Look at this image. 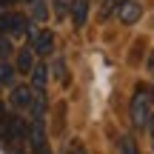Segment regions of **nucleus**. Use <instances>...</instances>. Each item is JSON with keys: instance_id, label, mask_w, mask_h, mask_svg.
Returning a JSON list of instances; mask_svg holds the SVG:
<instances>
[{"instance_id": "12", "label": "nucleus", "mask_w": 154, "mask_h": 154, "mask_svg": "<svg viewBox=\"0 0 154 154\" xmlns=\"http://www.w3.org/2000/svg\"><path fill=\"white\" fill-rule=\"evenodd\" d=\"M120 154H140L137 151V143H134L131 137H123L120 140Z\"/></svg>"}, {"instance_id": "10", "label": "nucleus", "mask_w": 154, "mask_h": 154, "mask_svg": "<svg viewBox=\"0 0 154 154\" xmlns=\"http://www.w3.org/2000/svg\"><path fill=\"white\" fill-rule=\"evenodd\" d=\"M0 86H14V69L9 63H0Z\"/></svg>"}, {"instance_id": "3", "label": "nucleus", "mask_w": 154, "mask_h": 154, "mask_svg": "<svg viewBox=\"0 0 154 154\" xmlns=\"http://www.w3.org/2000/svg\"><path fill=\"white\" fill-rule=\"evenodd\" d=\"M29 46H32L34 54H51L54 51V37H51V32H46V29H34V32H29Z\"/></svg>"}, {"instance_id": "15", "label": "nucleus", "mask_w": 154, "mask_h": 154, "mask_svg": "<svg viewBox=\"0 0 154 154\" xmlns=\"http://www.w3.org/2000/svg\"><path fill=\"white\" fill-rule=\"evenodd\" d=\"M149 128H151V143H154V117H151V123H149Z\"/></svg>"}, {"instance_id": "2", "label": "nucleus", "mask_w": 154, "mask_h": 154, "mask_svg": "<svg viewBox=\"0 0 154 154\" xmlns=\"http://www.w3.org/2000/svg\"><path fill=\"white\" fill-rule=\"evenodd\" d=\"M29 20L20 11H3L0 14V34L6 37H29Z\"/></svg>"}, {"instance_id": "8", "label": "nucleus", "mask_w": 154, "mask_h": 154, "mask_svg": "<svg viewBox=\"0 0 154 154\" xmlns=\"http://www.w3.org/2000/svg\"><path fill=\"white\" fill-rule=\"evenodd\" d=\"M86 11H88V0H74V3H72V17H74V26L77 29L86 26Z\"/></svg>"}, {"instance_id": "1", "label": "nucleus", "mask_w": 154, "mask_h": 154, "mask_svg": "<svg viewBox=\"0 0 154 154\" xmlns=\"http://www.w3.org/2000/svg\"><path fill=\"white\" fill-rule=\"evenodd\" d=\"M128 111H131V126L134 128H146L151 123V117H154V100H151L149 88H143V86L134 88V97H131Z\"/></svg>"}, {"instance_id": "7", "label": "nucleus", "mask_w": 154, "mask_h": 154, "mask_svg": "<svg viewBox=\"0 0 154 154\" xmlns=\"http://www.w3.org/2000/svg\"><path fill=\"white\" fill-rule=\"evenodd\" d=\"M17 69H20L23 74H32V69H34V51H32V46L20 49V54H17Z\"/></svg>"}, {"instance_id": "16", "label": "nucleus", "mask_w": 154, "mask_h": 154, "mask_svg": "<svg viewBox=\"0 0 154 154\" xmlns=\"http://www.w3.org/2000/svg\"><path fill=\"white\" fill-rule=\"evenodd\" d=\"M149 69H151V72H154V54H151V60H149Z\"/></svg>"}, {"instance_id": "17", "label": "nucleus", "mask_w": 154, "mask_h": 154, "mask_svg": "<svg viewBox=\"0 0 154 154\" xmlns=\"http://www.w3.org/2000/svg\"><path fill=\"white\" fill-rule=\"evenodd\" d=\"M0 120H3V103H0Z\"/></svg>"}, {"instance_id": "18", "label": "nucleus", "mask_w": 154, "mask_h": 154, "mask_svg": "<svg viewBox=\"0 0 154 154\" xmlns=\"http://www.w3.org/2000/svg\"><path fill=\"white\" fill-rule=\"evenodd\" d=\"M57 6H63V0H57Z\"/></svg>"}, {"instance_id": "19", "label": "nucleus", "mask_w": 154, "mask_h": 154, "mask_svg": "<svg viewBox=\"0 0 154 154\" xmlns=\"http://www.w3.org/2000/svg\"><path fill=\"white\" fill-rule=\"evenodd\" d=\"M151 100H154V88H151Z\"/></svg>"}, {"instance_id": "13", "label": "nucleus", "mask_w": 154, "mask_h": 154, "mask_svg": "<svg viewBox=\"0 0 154 154\" xmlns=\"http://www.w3.org/2000/svg\"><path fill=\"white\" fill-rule=\"evenodd\" d=\"M11 54V43H9V37H6V34H0V57H9Z\"/></svg>"}, {"instance_id": "11", "label": "nucleus", "mask_w": 154, "mask_h": 154, "mask_svg": "<svg viewBox=\"0 0 154 154\" xmlns=\"http://www.w3.org/2000/svg\"><path fill=\"white\" fill-rule=\"evenodd\" d=\"M29 3H32V17L34 20H46V14H49L46 11V0H29Z\"/></svg>"}, {"instance_id": "9", "label": "nucleus", "mask_w": 154, "mask_h": 154, "mask_svg": "<svg viewBox=\"0 0 154 154\" xmlns=\"http://www.w3.org/2000/svg\"><path fill=\"white\" fill-rule=\"evenodd\" d=\"M123 3H126V0H103V11H100V17H103V20H109L111 14H117V11H120Z\"/></svg>"}, {"instance_id": "6", "label": "nucleus", "mask_w": 154, "mask_h": 154, "mask_svg": "<svg viewBox=\"0 0 154 154\" xmlns=\"http://www.w3.org/2000/svg\"><path fill=\"white\" fill-rule=\"evenodd\" d=\"M46 83H49V66L37 63L32 69V91L34 94H46Z\"/></svg>"}, {"instance_id": "14", "label": "nucleus", "mask_w": 154, "mask_h": 154, "mask_svg": "<svg viewBox=\"0 0 154 154\" xmlns=\"http://www.w3.org/2000/svg\"><path fill=\"white\" fill-rule=\"evenodd\" d=\"M72 154H86V149H83V143H72Z\"/></svg>"}, {"instance_id": "5", "label": "nucleus", "mask_w": 154, "mask_h": 154, "mask_svg": "<svg viewBox=\"0 0 154 154\" xmlns=\"http://www.w3.org/2000/svg\"><path fill=\"white\" fill-rule=\"evenodd\" d=\"M117 17H120V23L131 26V23H137L140 17H143V6L134 3V0H126V3L120 6V11H117Z\"/></svg>"}, {"instance_id": "4", "label": "nucleus", "mask_w": 154, "mask_h": 154, "mask_svg": "<svg viewBox=\"0 0 154 154\" xmlns=\"http://www.w3.org/2000/svg\"><path fill=\"white\" fill-rule=\"evenodd\" d=\"M34 91L29 86H11V109L14 111H32Z\"/></svg>"}]
</instances>
